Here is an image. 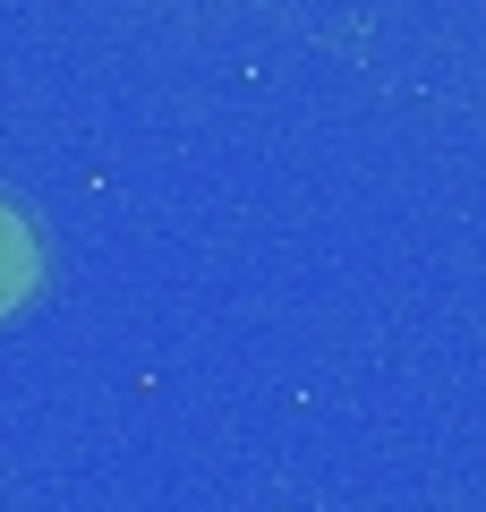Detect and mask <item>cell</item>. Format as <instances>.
Returning <instances> with one entry per match:
<instances>
[{"label":"cell","instance_id":"cell-1","mask_svg":"<svg viewBox=\"0 0 486 512\" xmlns=\"http://www.w3.org/2000/svg\"><path fill=\"white\" fill-rule=\"evenodd\" d=\"M43 282V248H35V222L18 205H0V316H18Z\"/></svg>","mask_w":486,"mask_h":512}]
</instances>
